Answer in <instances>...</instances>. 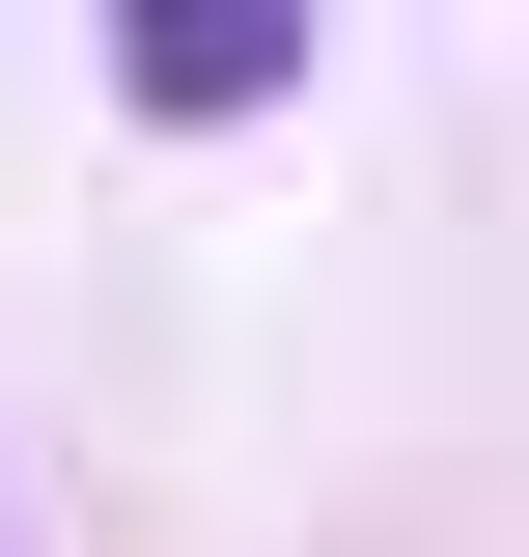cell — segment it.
<instances>
[{
	"instance_id": "cell-1",
	"label": "cell",
	"mask_w": 529,
	"mask_h": 557,
	"mask_svg": "<svg viewBox=\"0 0 529 557\" xmlns=\"http://www.w3.org/2000/svg\"><path fill=\"white\" fill-rule=\"evenodd\" d=\"M112 84H139L168 139H223V112L307 84V0H112Z\"/></svg>"
}]
</instances>
